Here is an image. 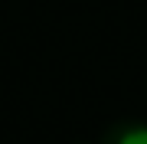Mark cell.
Returning <instances> with one entry per match:
<instances>
[{"label":"cell","mask_w":147,"mask_h":144,"mask_svg":"<svg viewBox=\"0 0 147 144\" xmlns=\"http://www.w3.org/2000/svg\"><path fill=\"white\" fill-rule=\"evenodd\" d=\"M79 144H88V141H79Z\"/></svg>","instance_id":"2"},{"label":"cell","mask_w":147,"mask_h":144,"mask_svg":"<svg viewBox=\"0 0 147 144\" xmlns=\"http://www.w3.org/2000/svg\"><path fill=\"white\" fill-rule=\"evenodd\" d=\"M101 144H147V124L144 121H118L105 131Z\"/></svg>","instance_id":"1"}]
</instances>
